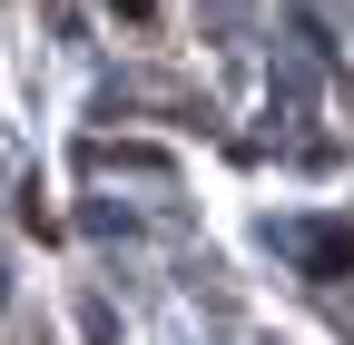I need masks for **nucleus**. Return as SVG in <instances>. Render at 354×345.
Masks as SVG:
<instances>
[{
  "label": "nucleus",
  "mask_w": 354,
  "mask_h": 345,
  "mask_svg": "<svg viewBox=\"0 0 354 345\" xmlns=\"http://www.w3.org/2000/svg\"><path fill=\"white\" fill-rule=\"evenodd\" d=\"M118 10H128V20H148V10H158V0H118Z\"/></svg>",
  "instance_id": "obj_1"
}]
</instances>
